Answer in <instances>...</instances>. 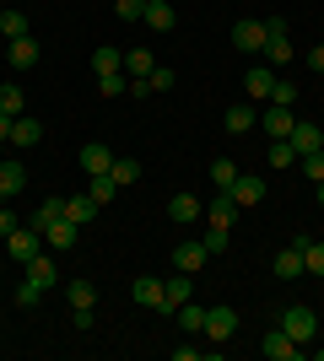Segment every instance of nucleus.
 Masks as SVG:
<instances>
[{"label":"nucleus","instance_id":"0eeeda50","mask_svg":"<svg viewBox=\"0 0 324 361\" xmlns=\"http://www.w3.org/2000/svg\"><path fill=\"white\" fill-rule=\"evenodd\" d=\"M222 130H227V135H248V130H260V108H254V103H232L227 114H222Z\"/></svg>","mask_w":324,"mask_h":361},{"label":"nucleus","instance_id":"de8ad7c7","mask_svg":"<svg viewBox=\"0 0 324 361\" xmlns=\"http://www.w3.org/2000/svg\"><path fill=\"white\" fill-rule=\"evenodd\" d=\"M319 205H324V183H319Z\"/></svg>","mask_w":324,"mask_h":361},{"label":"nucleus","instance_id":"a18cd8bd","mask_svg":"<svg viewBox=\"0 0 324 361\" xmlns=\"http://www.w3.org/2000/svg\"><path fill=\"white\" fill-rule=\"evenodd\" d=\"M11 232H16V211H11V205H0V238H11Z\"/></svg>","mask_w":324,"mask_h":361},{"label":"nucleus","instance_id":"6e6552de","mask_svg":"<svg viewBox=\"0 0 324 361\" xmlns=\"http://www.w3.org/2000/svg\"><path fill=\"white\" fill-rule=\"evenodd\" d=\"M6 60H11V71H32V65H38V54H44V49H38V38H32V32H22V38H6Z\"/></svg>","mask_w":324,"mask_h":361},{"label":"nucleus","instance_id":"2eb2a0df","mask_svg":"<svg viewBox=\"0 0 324 361\" xmlns=\"http://www.w3.org/2000/svg\"><path fill=\"white\" fill-rule=\"evenodd\" d=\"M205 221H211V226H232V221H238V200H232L227 189H216V200L205 205Z\"/></svg>","mask_w":324,"mask_h":361},{"label":"nucleus","instance_id":"c9c22d12","mask_svg":"<svg viewBox=\"0 0 324 361\" xmlns=\"http://www.w3.org/2000/svg\"><path fill=\"white\" fill-rule=\"evenodd\" d=\"M200 243H205V254H227L232 238H227V226H211V221H205V238Z\"/></svg>","mask_w":324,"mask_h":361},{"label":"nucleus","instance_id":"ddd939ff","mask_svg":"<svg viewBox=\"0 0 324 361\" xmlns=\"http://www.w3.org/2000/svg\"><path fill=\"white\" fill-rule=\"evenodd\" d=\"M140 22H146L152 32H173L179 27V11H173L168 0H146V16H140Z\"/></svg>","mask_w":324,"mask_h":361},{"label":"nucleus","instance_id":"f8f14e48","mask_svg":"<svg viewBox=\"0 0 324 361\" xmlns=\"http://www.w3.org/2000/svg\"><path fill=\"white\" fill-rule=\"evenodd\" d=\"M22 189H28V167L16 162V157H6V162H0V200L22 195Z\"/></svg>","mask_w":324,"mask_h":361},{"label":"nucleus","instance_id":"dca6fc26","mask_svg":"<svg viewBox=\"0 0 324 361\" xmlns=\"http://www.w3.org/2000/svg\"><path fill=\"white\" fill-rule=\"evenodd\" d=\"M200 216H205V205H200L195 195H173V200H168V221L189 226V221H200Z\"/></svg>","mask_w":324,"mask_h":361},{"label":"nucleus","instance_id":"c756f323","mask_svg":"<svg viewBox=\"0 0 324 361\" xmlns=\"http://www.w3.org/2000/svg\"><path fill=\"white\" fill-rule=\"evenodd\" d=\"M92 71H97V75H114V71H124V54H119L114 44L92 49Z\"/></svg>","mask_w":324,"mask_h":361},{"label":"nucleus","instance_id":"58836bf2","mask_svg":"<svg viewBox=\"0 0 324 361\" xmlns=\"http://www.w3.org/2000/svg\"><path fill=\"white\" fill-rule=\"evenodd\" d=\"M124 87H130V75H124V71H114V75H97V92H103V97H119Z\"/></svg>","mask_w":324,"mask_h":361},{"label":"nucleus","instance_id":"39448f33","mask_svg":"<svg viewBox=\"0 0 324 361\" xmlns=\"http://www.w3.org/2000/svg\"><path fill=\"white\" fill-rule=\"evenodd\" d=\"M227 195L238 200V211H254V205H265L270 189H265V178H254V173H238V183H232Z\"/></svg>","mask_w":324,"mask_h":361},{"label":"nucleus","instance_id":"7c9ffc66","mask_svg":"<svg viewBox=\"0 0 324 361\" xmlns=\"http://www.w3.org/2000/svg\"><path fill=\"white\" fill-rule=\"evenodd\" d=\"M0 32H6V38H22V32H28V11H22V6H6V11H0Z\"/></svg>","mask_w":324,"mask_h":361},{"label":"nucleus","instance_id":"2f4dec72","mask_svg":"<svg viewBox=\"0 0 324 361\" xmlns=\"http://www.w3.org/2000/svg\"><path fill=\"white\" fill-rule=\"evenodd\" d=\"M270 167H276V173L297 167V146H292V140H270Z\"/></svg>","mask_w":324,"mask_h":361},{"label":"nucleus","instance_id":"c03bdc74","mask_svg":"<svg viewBox=\"0 0 324 361\" xmlns=\"http://www.w3.org/2000/svg\"><path fill=\"white\" fill-rule=\"evenodd\" d=\"M146 81H152V92H168V87H179V75H173L168 65H157V71L146 75Z\"/></svg>","mask_w":324,"mask_h":361},{"label":"nucleus","instance_id":"a878e982","mask_svg":"<svg viewBox=\"0 0 324 361\" xmlns=\"http://www.w3.org/2000/svg\"><path fill=\"white\" fill-rule=\"evenodd\" d=\"M152 71H157L152 49H130V54H124V75H130V81H146Z\"/></svg>","mask_w":324,"mask_h":361},{"label":"nucleus","instance_id":"bb28decb","mask_svg":"<svg viewBox=\"0 0 324 361\" xmlns=\"http://www.w3.org/2000/svg\"><path fill=\"white\" fill-rule=\"evenodd\" d=\"M87 195H92L97 205H108V200L119 195V183H114V173H87Z\"/></svg>","mask_w":324,"mask_h":361},{"label":"nucleus","instance_id":"aec40b11","mask_svg":"<svg viewBox=\"0 0 324 361\" xmlns=\"http://www.w3.org/2000/svg\"><path fill=\"white\" fill-rule=\"evenodd\" d=\"M297 146V157H308V151H324V130L319 124H292V135H287Z\"/></svg>","mask_w":324,"mask_h":361},{"label":"nucleus","instance_id":"6ab92c4d","mask_svg":"<svg viewBox=\"0 0 324 361\" xmlns=\"http://www.w3.org/2000/svg\"><path fill=\"white\" fill-rule=\"evenodd\" d=\"M28 281H38L44 291H54V286H60V264H54V259H44V254H32V259H28Z\"/></svg>","mask_w":324,"mask_h":361},{"label":"nucleus","instance_id":"473e14b6","mask_svg":"<svg viewBox=\"0 0 324 361\" xmlns=\"http://www.w3.org/2000/svg\"><path fill=\"white\" fill-rule=\"evenodd\" d=\"M108 173H114V183L124 189V183L140 178V162H136V157H114V167H108Z\"/></svg>","mask_w":324,"mask_h":361},{"label":"nucleus","instance_id":"5701e85b","mask_svg":"<svg viewBox=\"0 0 324 361\" xmlns=\"http://www.w3.org/2000/svg\"><path fill=\"white\" fill-rule=\"evenodd\" d=\"M270 270H276V281H303V275H308V270H303V254H297V248H281Z\"/></svg>","mask_w":324,"mask_h":361},{"label":"nucleus","instance_id":"f3484780","mask_svg":"<svg viewBox=\"0 0 324 361\" xmlns=\"http://www.w3.org/2000/svg\"><path fill=\"white\" fill-rule=\"evenodd\" d=\"M244 87H248V103H260V97H270V87H276V71H270V65H248Z\"/></svg>","mask_w":324,"mask_h":361},{"label":"nucleus","instance_id":"20e7f679","mask_svg":"<svg viewBox=\"0 0 324 361\" xmlns=\"http://www.w3.org/2000/svg\"><path fill=\"white\" fill-rule=\"evenodd\" d=\"M265 22H254V16H244V22H232V44L244 49V54H265Z\"/></svg>","mask_w":324,"mask_h":361},{"label":"nucleus","instance_id":"a19ab883","mask_svg":"<svg viewBox=\"0 0 324 361\" xmlns=\"http://www.w3.org/2000/svg\"><path fill=\"white\" fill-rule=\"evenodd\" d=\"M303 270H308V275H324V243H308V248H303Z\"/></svg>","mask_w":324,"mask_h":361},{"label":"nucleus","instance_id":"f03ea898","mask_svg":"<svg viewBox=\"0 0 324 361\" xmlns=\"http://www.w3.org/2000/svg\"><path fill=\"white\" fill-rule=\"evenodd\" d=\"M205 340H216V345H227L232 334H238V313H232L227 302H216V307H205Z\"/></svg>","mask_w":324,"mask_h":361},{"label":"nucleus","instance_id":"c85d7f7f","mask_svg":"<svg viewBox=\"0 0 324 361\" xmlns=\"http://www.w3.org/2000/svg\"><path fill=\"white\" fill-rule=\"evenodd\" d=\"M265 65L276 71V65H292V38L281 32V38H265Z\"/></svg>","mask_w":324,"mask_h":361},{"label":"nucleus","instance_id":"b1692460","mask_svg":"<svg viewBox=\"0 0 324 361\" xmlns=\"http://www.w3.org/2000/svg\"><path fill=\"white\" fill-rule=\"evenodd\" d=\"M136 302L140 307H157V313H162V281H157V275H136Z\"/></svg>","mask_w":324,"mask_h":361},{"label":"nucleus","instance_id":"72a5a7b5","mask_svg":"<svg viewBox=\"0 0 324 361\" xmlns=\"http://www.w3.org/2000/svg\"><path fill=\"white\" fill-rule=\"evenodd\" d=\"M211 183H216V189H232V183H238V162L216 157V162H211Z\"/></svg>","mask_w":324,"mask_h":361},{"label":"nucleus","instance_id":"cd10ccee","mask_svg":"<svg viewBox=\"0 0 324 361\" xmlns=\"http://www.w3.org/2000/svg\"><path fill=\"white\" fill-rule=\"evenodd\" d=\"M173 318H179V329H184V334H200V329H205V307H200V302H195V297H189L184 307L173 313Z\"/></svg>","mask_w":324,"mask_h":361},{"label":"nucleus","instance_id":"4c0bfd02","mask_svg":"<svg viewBox=\"0 0 324 361\" xmlns=\"http://www.w3.org/2000/svg\"><path fill=\"white\" fill-rule=\"evenodd\" d=\"M114 16H119V22H140V16H146V0H114Z\"/></svg>","mask_w":324,"mask_h":361},{"label":"nucleus","instance_id":"4be33fe9","mask_svg":"<svg viewBox=\"0 0 324 361\" xmlns=\"http://www.w3.org/2000/svg\"><path fill=\"white\" fill-rule=\"evenodd\" d=\"M108 167H114V151H108L103 140L81 146V173H108Z\"/></svg>","mask_w":324,"mask_h":361},{"label":"nucleus","instance_id":"49530a36","mask_svg":"<svg viewBox=\"0 0 324 361\" xmlns=\"http://www.w3.org/2000/svg\"><path fill=\"white\" fill-rule=\"evenodd\" d=\"M0 140H11V114H0Z\"/></svg>","mask_w":324,"mask_h":361},{"label":"nucleus","instance_id":"9d476101","mask_svg":"<svg viewBox=\"0 0 324 361\" xmlns=\"http://www.w3.org/2000/svg\"><path fill=\"white\" fill-rule=\"evenodd\" d=\"M292 108H276V103H270V108H265V114H260V130H265V135H270V140H287V135H292Z\"/></svg>","mask_w":324,"mask_h":361},{"label":"nucleus","instance_id":"412c9836","mask_svg":"<svg viewBox=\"0 0 324 361\" xmlns=\"http://www.w3.org/2000/svg\"><path fill=\"white\" fill-rule=\"evenodd\" d=\"M97 211H103V205H97V200L87 195V189H81V195H71V200H65V216H71V221H76V226H87V221H92Z\"/></svg>","mask_w":324,"mask_h":361},{"label":"nucleus","instance_id":"e433bc0d","mask_svg":"<svg viewBox=\"0 0 324 361\" xmlns=\"http://www.w3.org/2000/svg\"><path fill=\"white\" fill-rule=\"evenodd\" d=\"M38 302H44V286H38V281H22V286H16V307H38Z\"/></svg>","mask_w":324,"mask_h":361},{"label":"nucleus","instance_id":"393cba45","mask_svg":"<svg viewBox=\"0 0 324 361\" xmlns=\"http://www.w3.org/2000/svg\"><path fill=\"white\" fill-rule=\"evenodd\" d=\"M60 216H65V200H60V195H49L44 205L32 211V221H28V226H32V232H49V226L60 221Z\"/></svg>","mask_w":324,"mask_h":361},{"label":"nucleus","instance_id":"f704fd0d","mask_svg":"<svg viewBox=\"0 0 324 361\" xmlns=\"http://www.w3.org/2000/svg\"><path fill=\"white\" fill-rule=\"evenodd\" d=\"M65 297H71V307H92V302H97V286H92V281H71V286H65Z\"/></svg>","mask_w":324,"mask_h":361},{"label":"nucleus","instance_id":"1a4fd4ad","mask_svg":"<svg viewBox=\"0 0 324 361\" xmlns=\"http://www.w3.org/2000/svg\"><path fill=\"white\" fill-rule=\"evenodd\" d=\"M260 350H265L270 361H297V356H303V350H297V340H292L287 329H281V324H276V329H270V334L260 340Z\"/></svg>","mask_w":324,"mask_h":361},{"label":"nucleus","instance_id":"9b49d317","mask_svg":"<svg viewBox=\"0 0 324 361\" xmlns=\"http://www.w3.org/2000/svg\"><path fill=\"white\" fill-rule=\"evenodd\" d=\"M38 140H44V124L32 119V114H16V119H11V146L28 151V146H38Z\"/></svg>","mask_w":324,"mask_h":361},{"label":"nucleus","instance_id":"79ce46f5","mask_svg":"<svg viewBox=\"0 0 324 361\" xmlns=\"http://www.w3.org/2000/svg\"><path fill=\"white\" fill-rule=\"evenodd\" d=\"M0 114H22V87H0Z\"/></svg>","mask_w":324,"mask_h":361},{"label":"nucleus","instance_id":"4468645a","mask_svg":"<svg viewBox=\"0 0 324 361\" xmlns=\"http://www.w3.org/2000/svg\"><path fill=\"white\" fill-rule=\"evenodd\" d=\"M205 259H211V254H205V243H179V248H173V264H179L184 275H200Z\"/></svg>","mask_w":324,"mask_h":361},{"label":"nucleus","instance_id":"37998d69","mask_svg":"<svg viewBox=\"0 0 324 361\" xmlns=\"http://www.w3.org/2000/svg\"><path fill=\"white\" fill-rule=\"evenodd\" d=\"M270 103H276V108H292L297 103V87H292V81H276V87H270Z\"/></svg>","mask_w":324,"mask_h":361},{"label":"nucleus","instance_id":"a211bd4d","mask_svg":"<svg viewBox=\"0 0 324 361\" xmlns=\"http://www.w3.org/2000/svg\"><path fill=\"white\" fill-rule=\"evenodd\" d=\"M44 243L54 248V254H71V248H76V221H71V216H60V221L44 232Z\"/></svg>","mask_w":324,"mask_h":361},{"label":"nucleus","instance_id":"7ed1b4c3","mask_svg":"<svg viewBox=\"0 0 324 361\" xmlns=\"http://www.w3.org/2000/svg\"><path fill=\"white\" fill-rule=\"evenodd\" d=\"M189 297H195V275L173 270L168 281H162V313H179V307H184Z\"/></svg>","mask_w":324,"mask_h":361},{"label":"nucleus","instance_id":"09e8293b","mask_svg":"<svg viewBox=\"0 0 324 361\" xmlns=\"http://www.w3.org/2000/svg\"><path fill=\"white\" fill-rule=\"evenodd\" d=\"M319 281H324V275H319Z\"/></svg>","mask_w":324,"mask_h":361},{"label":"nucleus","instance_id":"423d86ee","mask_svg":"<svg viewBox=\"0 0 324 361\" xmlns=\"http://www.w3.org/2000/svg\"><path fill=\"white\" fill-rule=\"evenodd\" d=\"M6 254H11V259H22V264H28L32 254H44V232H32V226H16L11 238H6Z\"/></svg>","mask_w":324,"mask_h":361},{"label":"nucleus","instance_id":"f257e3e1","mask_svg":"<svg viewBox=\"0 0 324 361\" xmlns=\"http://www.w3.org/2000/svg\"><path fill=\"white\" fill-rule=\"evenodd\" d=\"M281 329L292 334L297 345H308L313 334H319V313H313V307H303V302H292V307L281 313Z\"/></svg>","mask_w":324,"mask_h":361},{"label":"nucleus","instance_id":"ea45409f","mask_svg":"<svg viewBox=\"0 0 324 361\" xmlns=\"http://www.w3.org/2000/svg\"><path fill=\"white\" fill-rule=\"evenodd\" d=\"M297 167H303L313 183H324V151H308V157H297Z\"/></svg>","mask_w":324,"mask_h":361}]
</instances>
